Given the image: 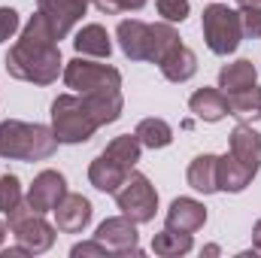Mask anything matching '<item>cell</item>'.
<instances>
[{"label": "cell", "instance_id": "cell-11", "mask_svg": "<svg viewBox=\"0 0 261 258\" xmlns=\"http://www.w3.org/2000/svg\"><path fill=\"white\" fill-rule=\"evenodd\" d=\"M88 222H91V203H88V197L67 192L61 197V203L55 207V225H58V231L79 234Z\"/></svg>", "mask_w": 261, "mask_h": 258}, {"label": "cell", "instance_id": "cell-28", "mask_svg": "<svg viewBox=\"0 0 261 258\" xmlns=\"http://www.w3.org/2000/svg\"><path fill=\"white\" fill-rule=\"evenodd\" d=\"M21 200H24V197H21V183H18V176H15V173L0 176V210L9 213V210H15Z\"/></svg>", "mask_w": 261, "mask_h": 258}, {"label": "cell", "instance_id": "cell-9", "mask_svg": "<svg viewBox=\"0 0 261 258\" xmlns=\"http://www.w3.org/2000/svg\"><path fill=\"white\" fill-rule=\"evenodd\" d=\"M88 3H91V0H37V6H40L37 12H43L46 21L52 24L55 37L64 40L67 34L73 31V24L85 15Z\"/></svg>", "mask_w": 261, "mask_h": 258}, {"label": "cell", "instance_id": "cell-8", "mask_svg": "<svg viewBox=\"0 0 261 258\" xmlns=\"http://www.w3.org/2000/svg\"><path fill=\"white\" fill-rule=\"evenodd\" d=\"M94 240H100L113 255H140V246H137V222H130L128 216H113V219L100 222Z\"/></svg>", "mask_w": 261, "mask_h": 258}, {"label": "cell", "instance_id": "cell-31", "mask_svg": "<svg viewBox=\"0 0 261 258\" xmlns=\"http://www.w3.org/2000/svg\"><path fill=\"white\" fill-rule=\"evenodd\" d=\"M103 15H119V12H130V9H143L146 0H91Z\"/></svg>", "mask_w": 261, "mask_h": 258}, {"label": "cell", "instance_id": "cell-35", "mask_svg": "<svg viewBox=\"0 0 261 258\" xmlns=\"http://www.w3.org/2000/svg\"><path fill=\"white\" fill-rule=\"evenodd\" d=\"M237 3H240V6H258L261 0H237Z\"/></svg>", "mask_w": 261, "mask_h": 258}, {"label": "cell", "instance_id": "cell-23", "mask_svg": "<svg viewBox=\"0 0 261 258\" xmlns=\"http://www.w3.org/2000/svg\"><path fill=\"white\" fill-rule=\"evenodd\" d=\"M228 116H237L240 122L261 119V88L258 85H249L243 91L228 94Z\"/></svg>", "mask_w": 261, "mask_h": 258}, {"label": "cell", "instance_id": "cell-14", "mask_svg": "<svg viewBox=\"0 0 261 258\" xmlns=\"http://www.w3.org/2000/svg\"><path fill=\"white\" fill-rule=\"evenodd\" d=\"M231 155L246 164L252 173H258L261 167V134L252 131L246 122H240L237 128L231 131Z\"/></svg>", "mask_w": 261, "mask_h": 258}, {"label": "cell", "instance_id": "cell-21", "mask_svg": "<svg viewBox=\"0 0 261 258\" xmlns=\"http://www.w3.org/2000/svg\"><path fill=\"white\" fill-rule=\"evenodd\" d=\"M216 164H219V155H197L195 161L189 164V186L200 194H213L219 192V183H216Z\"/></svg>", "mask_w": 261, "mask_h": 258}, {"label": "cell", "instance_id": "cell-15", "mask_svg": "<svg viewBox=\"0 0 261 258\" xmlns=\"http://www.w3.org/2000/svg\"><path fill=\"white\" fill-rule=\"evenodd\" d=\"M116 37H119L122 52L128 55L130 61H146V55H149V24L146 21H140V18L119 21Z\"/></svg>", "mask_w": 261, "mask_h": 258}, {"label": "cell", "instance_id": "cell-36", "mask_svg": "<svg viewBox=\"0 0 261 258\" xmlns=\"http://www.w3.org/2000/svg\"><path fill=\"white\" fill-rule=\"evenodd\" d=\"M3 240H6V225L0 222V246H3Z\"/></svg>", "mask_w": 261, "mask_h": 258}, {"label": "cell", "instance_id": "cell-26", "mask_svg": "<svg viewBox=\"0 0 261 258\" xmlns=\"http://www.w3.org/2000/svg\"><path fill=\"white\" fill-rule=\"evenodd\" d=\"M137 140L146 146V149H164L173 143V128L164 122V119H143L137 125Z\"/></svg>", "mask_w": 261, "mask_h": 258}, {"label": "cell", "instance_id": "cell-7", "mask_svg": "<svg viewBox=\"0 0 261 258\" xmlns=\"http://www.w3.org/2000/svg\"><path fill=\"white\" fill-rule=\"evenodd\" d=\"M9 231L15 234L18 246H24L31 255H40V252L52 249V243H55V228L43 219V213H34V210L28 216H21L15 225H9Z\"/></svg>", "mask_w": 261, "mask_h": 258}, {"label": "cell", "instance_id": "cell-33", "mask_svg": "<svg viewBox=\"0 0 261 258\" xmlns=\"http://www.w3.org/2000/svg\"><path fill=\"white\" fill-rule=\"evenodd\" d=\"M70 255L79 258V255H113L100 240H91V243H76L73 249H70Z\"/></svg>", "mask_w": 261, "mask_h": 258}, {"label": "cell", "instance_id": "cell-2", "mask_svg": "<svg viewBox=\"0 0 261 258\" xmlns=\"http://www.w3.org/2000/svg\"><path fill=\"white\" fill-rule=\"evenodd\" d=\"M55 149L58 137L46 125H28L18 119L0 122V155L9 161H46Z\"/></svg>", "mask_w": 261, "mask_h": 258}, {"label": "cell", "instance_id": "cell-19", "mask_svg": "<svg viewBox=\"0 0 261 258\" xmlns=\"http://www.w3.org/2000/svg\"><path fill=\"white\" fill-rule=\"evenodd\" d=\"M255 179V173L246 167V164H240L234 155H225V158H219V164H216V183H219V192H243L249 183Z\"/></svg>", "mask_w": 261, "mask_h": 258}, {"label": "cell", "instance_id": "cell-10", "mask_svg": "<svg viewBox=\"0 0 261 258\" xmlns=\"http://www.w3.org/2000/svg\"><path fill=\"white\" fill-rule=\"evenodd\" d=\"M67 194V183L58 170H43L31 189H28V203L34 207V213H55V207L61 203Z\"/></svg>", "mask_w": 261, "mask_h": 258}, {"label": "cell", "instance_id": "cell-1", "mask_svg": "<svg viewBox=\"0 0 261 258\" xmlns=\"http://www.w3.org/2000/svg\"><path fill=\"white\" fill-rule=\"evenodd\" d=\"M61 49H58V37L52 31V24L46 21L43 12H37L24 31L21 40L6 52V73L12 79L21 82H34V85H52L61 73Z\"/></svg>", "mask_w": 261, "mask_h": 258}, {"label": "cell", "instance_id": "cell-16", "mask_svg": "<svg viewBox=\"0 0 261 258\" xmlns=\"http://www.w3.org/2000/svg\"><path fill=\"white\" fill-rule=\"evenodd\" d=\"M91 113V119L100 125H113L119 122L122 110H125V100H122V91H88V94H79Z\"/></svg>", "mask_w": 261, "mask_h": 258}, {"label": "cell", "instance_id": "cell-6", "mask_svg": "<svg viewBox=\"0 0 261 258\" xmlns=\"http://www.w3.org/2000/svg\"><path fill=\"white\" fill-rule=\"evenodd\" d=\"M116 203H119L122 216H128L130 222L143 225V222H152V219H155L158 192H155V186L149 183V176L130 170L128 179L122 183V189L116 192Z\"/></svg>", "mask_w": 261, "mask_h": 258}, {"label": "cell", "instance_id": "cell-17", "mask_svg": "<svg viewBox=\"0 0 261 258\" xmlns=\"http://www.w3.org/2000/svg\"><path fill=\"white\" fill-rule=\"evenodd\" d=\"M189 110L200 122H219L228 116V94L222 88H197L189 97Z\"/></svg>", "mask_w": 261, "mask_h": 258}, {"label": "cell", "instance_id": "cell-29", "mask_svg": "<svg viewBox=\"0 0 261 258\" xmlns=\"http://www.w3.org/2000/svg\"><path fill=\"white\" fill-rule=\"evenodd\" d=\"M240 31L249 40H258L261 37V3L258 6H243L240 9Z\"/></svg>", "mask_w": 261, "mask_h": 258}, {"label": "cell", "instance_id": "cell-24", "mask_svg": "<svg viewBox=\"0 0 261 258\" xmlns=\"http://www.w3.org/2000/svg\"><path fill=\"white\" fill-rule=\"evenodd\" d=\"M152 252L161 258H179L186 252H192V234L186 231H173V228H164L161 234L152 237Z\"/></svg>", "mask_w": 261, "mask_h": 258}, {"label": "cell", "instance_id": "cell-34", "mask_svg": "<svg viewBox=\"0 0 261 258\" xmlns=\"http://www.w3.org/2000/svg\"><path fill=\"white\" fill-rule=\"evenodd\" d=\"M252 246H255V252H261V219L255 222V228H252Z\"/></svg>", "mask_w": 261, "mask_h": 258}, {"label": "cell", "instance_id": "cell-20", "mask_svg": "<svg viewBox=\"0 0 261 258\" xmlns=\"http://www.w3.org/2000/svg\"><path fill=\"white\" fill-rule=\"evenodd\" d=\"M255 82H258V70H255V64H252L249 58H240V61L225 64L219 70V88H222L225 94L243 91V88H249V85H255Z\"/></svg>", "mask_w": 261, "mask_h": 258}, {"label": "cell", "instance_id": "cell-27", "mask_svg": "<svg viewBox=\"0 0 261 258\" xmlns=\"http://www.w3.org/2000/svg\"><path fill=\"white\" fill-rule=\"evenodd\" d=\"M140 149H143V143L137 140V134H122V137H116V140L103 149V155L113 158V161H119L122 167L134 170L137 161H140Z\"/></svg>", "mask_w": 261, "mask_h": 258}, {"label": "cell", "instance_id": "cell-3", "mask_svg": "<svg viewBox=\"0 0 261 258\" xmlns=\"http://www.w3.org/2000/svg\"><path fill=\"white\" fill-rule=\"evenodd\" d=\"M52 131L58 143H88L97 131V122L79 94H58L52 100Z\"/></svg>", "mask_w": 261, "mask_h": 258}, {"label": "cell", "instance_id": "cell-22", "mask_svg": "<svg viewBox=\"0 0 261 258\" xmlns=\"http://www.w3.org/2000/svg\"><path fill=\"white\" fill-rule=\"evenodd\" d=\"M73 46H76L79 55H94V58H110V52H113L110 34H107V28H100V24H85V28L76 34Z\"/></svg>", "mask_w": 261, "mask_h": 258}, {"label": "cell", "instance_id": "cell-25", "mask_svg": "<svg viewBox=\"0 0 261 258\" xmlns=\"http://www.w3.org/2000/svg\"><path fill=\"white\" fill-rule=\"evenodd\" d=\"M179 43V34L173 31V24L170 21H161V24H149V55H146V61H152V64H158L173 46Z\"/></svg>", "mask_w": 261, "mask_h": 258}, {"label": "cell", "instance_id": "cell-30", "mask_svg": "<svg viewBox=\"0 0 261 258\" xmlns=\"http://www.w3.org/2000/svg\"><path fill=\"white\" fill-rule=\"evenodd\" d=\"M155 6H158V15L170 24L186 21V15H189V0H155Z\"/></svg>", "mask_w": 261, "mask_h": 258}, {"label": "cell", "instance_id": "cell-5", "mask_svg": "<svg viewBox=\"0 0 261 258\" xmlns=\"http://www.w3.org/2000/svg\"><path fill=\"white\" fill-rule=\"evenodd\" d=\"M64 85L73 88L76 94H88V91H122V73L116 67L94 64V61H85L79 55V58L67 61Z\"/></svg>", "mask_w": 261, "mask_h": 258}, {"label": "cell", "instance_id": "cell-32", "mask_svg": "<svg viewBox=\"0 0 261 258\" xmlns=\"http://www.w3.org/2000/svg\"><path fill=\"white\" fill-rule=\"evenodd\" d=\"M18 31V12L12 6H0V43L12 40Z\"/></svg>", "mask_w": 261, "mask_h": 258}, {"label": "cell", "instance_id": "cell-13", "mask_svg": "<svg viewBox=\"0 0 261 258\" xmlns=\"http://www.w3.org/2000/svg\"><path fill=\"white\" fill-rule=\"evenodd\" d=\"M128 167H122L119 161H113V158H107L103 152L91 161V167H88V183L97 189V192L103 194H116L122 189V183L128 179Z\"/></svg>", "mask_w": 261, "mask_h": 258}, {"label": "cell", "instance_id": "cell-18", "mask_svg": "<svg viewBox=\"0 0 261 258\" xmlns=\"http://www.w3.org/2000/svg\"><path fill=\"white\" fill-rule=\"evenodd\" d=\"M158 67H161L164 79H170V82H189V79L197 73V55L189 49V46L176 43V46L158 61Z\"/></svg>", "mask_w": 261, "mask_h": 258}, {"label": "cell", "instance_id": "cell-4", "mask_svg": "<svg viewBox=\"0 0 261 258\" xmlns=\"http://www.w3.org/2000/svg\"><path fill=\"white\" fill-rule=\"evenodd\" d=\"M203 40L210 46V52L216 55H231L237 52L240 40H243V31H240V12L222 6V3H213L203 9Z\"/></svg>", "mask_w": 261, "mask_h": 258}, {"label": "cell", "instance_id": "cell-12", "mask_svg": "<svg viewBox=\"0 0 261 258\" xmlns=\"http://www.w3.org/2000/svg\"><path fill=\"white\" fill-rule=\"evenodd\" d=\"M203 222H206V207L195 197H176L167 210V228H173V231L195 234L203 228Z\"/></svg>", "mask_w": 261, "mask_h": 258}]
</instances>
